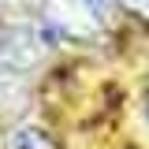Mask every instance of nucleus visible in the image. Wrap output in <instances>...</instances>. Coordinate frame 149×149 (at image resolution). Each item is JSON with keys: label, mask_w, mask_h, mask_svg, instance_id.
<instances>
[{"label": "nucleus", "mask_w": 149, "mask_h": 149, "mask_svg": "<svg viewBox=\"0 0 149 149\" xmlns=\"http://www.w3.org/2000/svg\"><path fill=\"white\" fill-rule=\"evenodd\" d=\"M146 116H149V97H146Z\"/></svg>", "instance_id": "7"}, {"label": "nucleus", "mask_w": 149, "mask_h": 149, "mask_svg": "<svg viewBox=\"0 0 149 149\" xmlns=\"http://www.w3.org/2000/svg\"><path fill=\"white\" fill-rule=\"evenodd\" d=\"M8 78H19V74H8V71H0V86H4Z\"/></svg>", "instance_id": "6"}, {"label": "nucleus", "mask_w": 149, "mask_h": 149, "mask_svg": "<svg viewBox=\"0 0 149 149\" xmlns=\"http://www.w3.org/2000/svg\"><path fill=\"white\" fill-rule=\"evenodd\" d=\"M41 41H49L41 34V26L30 30V26H4L0 22V71L8 74L34 71L41 60Z\"/></svg>", "instance_id": "2"}, {"label": "nucleus", "mask_w": 149, "mask_h": 149, "mask_svg": "<svg viewBox=\"0 0 149 149\" xmlns=\"http://www.w3.org/2000/svg\"><path fill=\"white\" fill-rule=\"evenodd\" d=\"M4 149H60V142H56V134H52L49 127L22 123V127H15L11 134H8Z\"/></svg>", "instance_id": "3"}, {"label": "nucleus", "mask_w": 149, "mask_h": 149, "mask_svg": "<svg viewBox=\"0 0 149 149\" xmlns=\"http://www.w3.org/2000/svg\"><path fill=\"white\" fill-rule=\"evenodd\" d=\"M101 22L104 19L86 0H37V26L52 45H63V41L86 45L101 34Z\"/></svg>", "instance_id": "1"}, {"label": "nucleus", "mask_w": 149, "mask_h": 149, "mask_svg": "<svg viewBox=\"0 0 149 149\" xmlns=\"http://www.w3.org/2000/svg\"><path fill=\"white\" fill-rule=\"evenodd\" d=\"M86 4H90V8H93V11H97L101 19H108L112 11H116V8L123 4V0H86Z\"/></svg>", "instance_id": "4"}, {"label": "nucleus", "mask_w": 149, "mask_h": 149, "mask_svg": "<svg viewBox=\"0 0 149 149\" xmlns=\"http://www.w3.org/2000/svg\"><path fill=\"white\" fill-rule=\"evenodd\" d=\"M123 8L134 19H149V0H123Z\"/></svg>", "instance_id": "5"}]
</instances>
